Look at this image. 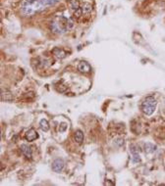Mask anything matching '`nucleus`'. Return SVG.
<instances>
[{
	"instance_id": "f8f14e48",
	"label": "nucleus",
	"mask_w": 165,
	"mask_h": 186,
	"mask_svg": "<svg viewBox=\"0 0 165 186\" xmlns=\"http://www.w3.org/2000/svg\"><path fill=\"white\" fill-rule=\"evenodd\" d=\"M74 138H75V141H76V142L82 143L83 140H84V133H83V131L80 130V129H78V130L75 131Z\"/></svg>"
},
{
	"instance_id": "1a4fd4ad",
	"label": "nucleus",
	"mask_w": 165,
	"mask_h": 186,
	"mask_svg": "<svg viewBox=\"0 0 165 186\" xmlns=\"http://www.w3.org/2000/svg\"><path fill=\"white\" fill-rule=\"evenodd\" d=\"M144 152L147 154H150V153H153L154 151H156V149H157V146L152 144V143H145L144 146Z\"/></svg>"
},
{
	"instance_id": "423d86ee",
	"label": "nucleus",
	"mask_w": 165,
	"mask_h": 186,
	"mask_svg": "<svg viewBox=\"0 0 165 186\" xmlns=\"http://www.w3.org/2000/svg\"><path fill=\"white\" fill-rule=\"evenodd\" d=\"M78 70L83 74H88V73L91 71V68L86 62H81L79 66H78Z\"/></svg>"
},
{
	"instance_id": "9b49d317",
	"label": "nucleus",
	"mask_w": 165,
	"mask_h": 186,
	"mask_svg": "<svg viewBox=\"0 0 165 186\" xmlns=\"http://www.w3.org/2000/svg\"><path fill=\"white\" fill-rule=\"evenodd\" d=\"M53 54L54 56L58 59H63L66 57V52L64 51L63 49H60V48H54L53 49Z\"/></svg>"
},
{
	"instance_id": "2eb2a0df",
	"label": "nucleus",
	"mask_w": 165,
	"mask_h": 186,
	"mask_svg": "<svg viewBox=\"0 0 165 186\" xmlns=\"http://www.w3.org/2000/svg\"><path fill=\"white\" fill-rule=\"evenodd\" d=\"M42 2V4L45 7H49V6H54L55 4H57L60 0H40Z\"/></svg>"
},
{
	"instance_id": "f3484780",
	"label": "nucleus",
	"mask_w": 165,
	"mask_h": 186,
	"mask_svg": "<svg viewBox=\"0 0 165 186\" xmlns=\"http://www.w3.org/2000/svg\"><path fill=\"white\" fill-rule=\"evenodd\" d=\"M67 129V123H62L60 125V126H59V131L60 132H64Z\"/></svg>"
},
{
	"instance_id": "ddd939ff",
	"label": "nucleus",
	"mask_w": 165,
	"mask_h": 186,
	"mask_svg": "<svg viewBox=\"0 0 165 186\" xmlns=\"http://www.w3.org/2000/svg\"><path fill=\"white\" fill-rule=\"evenodd\" d=\"M69 6L70 8L74 11H77L78 9H80V3H79V1L78 0H69Z\"/></svg>"
},
{
	"instance_id": "4468645a",
	"label": "nucleus",
	"mask_w": 165,
	"mask_h": 186,
	"mask_svg": "<svg viewBox=\"0 0 165 186\" xmlns=\"http://www.w3.org/2000/svg\"><path fill=\"white\" fill-rule=\"evenodd\" d=\"M40 129L42 131H44V132H46V131H48L49 130V125H48V122H47L46 120H44V119H42L40 122Z\"/></svg>"
},
{
	"instance_id": "20e7f679",
	"label": "nucleus",
	"mask_w": 165,
	"mask_h": 186,
	"mask_svg": "<svg viewBox=\"0 0 165 186\" xmlns=\"http://www.w3.org/2000/svg\"><path fill=\"white\" fill-rule=\"evenodd\" d=\"M64 168V161L62 159H56L52 163V170L55 173H60Z\"/></svg>"
},
{
	"instance_id": "7ed1b4c3",
	"label": "nucleus",
	"mask_w": 165,
	"mask_h": 186,
	"mask_svg": "<svg viewBox=\"0 0 165 186\" xmlns=\"http://www.w3.org/2000/svg\"><path fill=\"white\" fill-rule=\"evenodd\" d=\"M156 104H157V102L154 99V97L149 96L145 98L144 102L142 103V110L144 113V115L152 116L156 109Z\"/></svg>"
},
{
	"instance_id": "9d476101",
	"label": "nucleus",
	"mask_w": 165,
	"mask_h": 186,
	"mask_svg": "<svg viewBox=\"0 0 165 186\" xmlns=\"http://www.w3.org/2000/svg\"><path fill=\"white\" fill-rule=\"evenodd\" d=\"M81 9H82V12L84 15H89V14L91 13V11H93V6H91V4L89 3H84L83 6L81 7Z\"/></svg>"
},
{
	"instance_id": "6e6552de",
	"label": "nucleus",
	"mask_w": 165,
	"mask_h": 186,
	"mask_svg": "<svg viewBox=\"0 0 165 186\" xmlns=\"http://www.w3.org/2000/svg\"><path fill=\"white\" fill-rule=\"evenodd\" d=\"M1 100L5 101V102H11V101H13V94L10 91H7V90H5V91L2 90Z\"/></svg>"
},
{
	"instance_id": "dca6fc26",
	"label": "nucleus",
	"mask_w": 165,
	"mask_h": 186,
	"mask_svg": "<svg viewBox=\"0 0 165 186\" xmlns=\"http://www.w3.org/2000/svg\"><path fill=\"white\" fill-rule=\"evenodd\" d=\"M82 15H83V12H82V9H81V8L74 12V17H75V18H77V19L80 18V17L82 16Z\"/></svg>"
},
{
	"instance_id": "0eeeda50",
	"label": "nucleus",
	"mask_w": 165,
	"mask_h": 186,
	"mask_svg": "<svg viewBox=\"0 0 165 186\" xmlns=\"http://www.w3.org/2000/svg\"><path fill=\"white\" fill-rule=\"evenodd\" d=\"M20 149H21L22 153L26 156L27 159H32V149H30V146H28L26 144H22Z\"/></svg>"
},
{
	"instance_id": "39448f33",
	"label": "nucleus",
	"mask_w": 165,
	"mask_h": 186,
	"mask_svg": "<svg viewBox=\"0 0 165 186\" xmlns=\"http://www.w3.org/2000/svg\"><path fill=\"white\" fill-rule=\"evenodd\" d=\"M25 137H26V139L28 140V141H33V140H35L36 138L38 137V134L33 128H30L29 130L26 132Z\"/></svg>"
},
{
	"instance_id": "f03ea898",
	"label": "nucleus",
	"mask_w": 165,
	"mask_h": 186,
	"mask_svg": "<svg viewBox=\"0 0 165 186\" xmlns=\"http://www.w3.org/2000/svg\"><path fill=\"white\" fill-rule=\"evenodd\" d=\"M74 24L71 19H67L65 17H60L58 22L50 23V29L55 33H64L67 30L72 29Z\"/></svg>"
},
{
	"instance_id": "f257e3e1",
	"label": "nucleus",
	"mask_w": 165,
	"mask_h": 186,
	"mask_svg": "<svg viewBox=\"0 0 165 186\" xmlns=\"http://www.w3.org/2000/svg\"><path fill=\"white\" fill-rule=\"evenodd\" d=\"M21 12L25 16L30 17L36 13H40L45 9V6L40 0H23L21 2Z\"/></svg>"
}]
</instances>
